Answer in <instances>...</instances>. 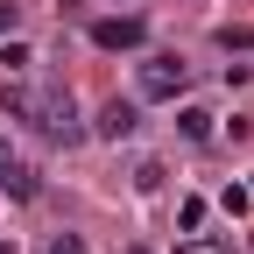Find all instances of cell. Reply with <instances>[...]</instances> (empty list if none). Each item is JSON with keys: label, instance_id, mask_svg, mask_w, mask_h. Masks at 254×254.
Instances as JSON below:
<instances>
[{"label": "cell", "instance_id": "1", "mask_svg": "<svg viewBox=\"0 0 254 254\" xmlns=\"http://www.w3.org/2000/svg\"><path fill=\"white\" fill-rule=\"evenodd\" d=\"M21 120H36L50 141H85V127H78V99H71V92H28Z\"/></svg>", "mask_w": 254, "mask_h": 254}, {"label": "cell", "instance_id": "2", "mask_svg": "<svg viewBox=\"0 0 254 254\" xmlns=\"http://www.w3.org/2000/svg\"><path fill=\"white\" fill-rule=\"evenodd\" d=\"M184 85H190V64L184 57H148L134 71V99H184Z\"/></svg>", "mask_w": 254, "mask_h": 254}, {"label": "cell", "instance_id": "3", "mask_svg": "<svg viewBox=\"0 0 254 254\" xmlns=\"http://www.w3.org/2000/svg\"><path fill=\"white\" fill-rule=\"evenodd\" d=\"M92 43L99 50H141L148 43V21L141 14H106V21H92Z\"/></svg>", "mask_w": 254, "mask_h": 254}, {"label": "cell", "instance_id": "4", "mask_svg": "<svg viewBox=\"0 0 254 254\" xmlns=\"http://www.w3.org/2000/svg\"><path fill=\"white\" fill-rule=\"evenodd\" d=\"M134 127H141V99H106L99 120H92V134H99V141H127Z\"/></svg>", "mask_w": 254, "mask_h": 254}, {"label": "cell", "instance_id": "5", "mask_svg": "<svg viewBox=\"0 0 254 254\" xmlns=\"http://www.w3.org/2000/svg\"><path fill=\"white\" fill-rule=\"evenodd\" d=\"M0 184L14 190V198H36V190H43V170H28V163H7V177H0Z\"/></svg>", "mask_w": 254, "mask_h": 254}, {"label": "cell", "instance_id": "6", "mask_svg": "<svg viewBox=\"0 0 254 254\" xmlns=\"http://www.w3.org/2000/svg\"><path fill=\"white\" fill-rule=\"evenodd\" d=\"M177 127H184V141H212V113H205V106H184Z\"/></svg>", "mask_w": 254, "mask_h": 254}, {"label": "cell", "instance_id": "7", "mask_svg": "<svg viewBox=\"0 0 254 254\" xmlns=\"http://www.w3.org/2000/svg\"><path fill=\"white\" fill-rule=\"evenodd\" d=\"M198 226H205V198H184L177 205V233H198Z\"/></svg>", "mask_w": 254, "mask_h": 254}, {"label": "cell", "instance_id": "8", "mask_svg": "<svg viewBox=\"0 0 254 254\" xmlns=\"http://www.w3.org/2000/svg\"><path fill=\"white\" fill-rule=\"evenodd\" d=\"M177 254H233L226 240H205V233H190V240H177Z\"/></svg>", "mask_w": 254, "mask_h": 254}, {"label": "cell", "instance_id": "9", "mask_svg": "<svg viewBox=\"0 0 254 254\" xmlns=\"http://www.w3.org/2000/svg\"><path fill=\"white\" fill-rule=\"evenodd\" d=\"M219 205H226V212H233V219H240V212H247V205H254V190H247V184H226V198H219Z\"/></svg>", "mask_w": 254, "mask_h": 254}, {"label": "cell", "instance_id": "10", "mask_svg": "<svg viewBox=\"0 0 254 254\" xmlns=\"http://www.w3.org/2000/svg\"><path fill=\"white\" fill-rule=\"evenodd\" d=\"M50 254H85V240H78V233H57V240H50Z\"/></svg>", "mask_w": 254, "mask_h": 254}, {"label": "cell", "instance_id": "11", "mask_svg": "<svg viewBox=\"0 0 254 254\" xmlns=\"http://www.w3.org/2000/svg\"><path fill=\"white\" fill-rule=\"evenodd\" d=\"M14 21H21V14H14V7H0V36H14Z\"/></svg>", "mask_w": 254, "mask_h": 254}, {"label": "cell", "instance_id": "12", "mask_svg": "<svg viewBox=\"0 0 254 254\" xmlns=\"http://www.w3.org/2000/svg\"><path fill=\"white\" fill-rule=\"evenodd\" d=\"M0 170H7V134H0Z\"/></svg>", "mask_w": 254, "mask_h": 254}, {"label": "cell", "instance_id": "13", "mask_svg": "<svg viewBox=\"0 0 254 254\" xmlns=\"http://www.w3.org/2000/svg\"><path fill=\"white\" fill-rule=\"evenodd\" d=\"M247 190H254V184H247Z\"/></svg>", "mask_w": 254, "mask_h": 254}]
</instances>
